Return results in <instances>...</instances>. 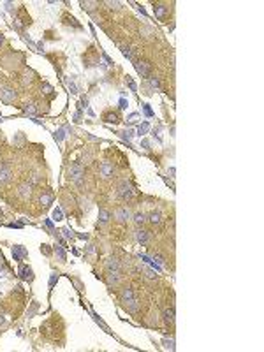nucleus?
I'll return each instance as SVG.
<instances>
[{
    "instance_id": "nucleus-1",
    "label": "nucleus",
    "mask_w": 264,
    "mask_h": 352,
    "mask_svg": "<svg viewBox=\"0 0 264 352\" xmlns=\"http://www.w3.org/2000/svg\"><path fill=\"white\" fill-rule=\"evenodd\" d=\"M122 303H125L127 306H130V310H137V299H136V296H134V291L130 287H127V289H123L122 291Z\"/></svg>"
},
{
    "instance_id": "nucleus-2",
    "label": "nucleus",
    "mask_w": 264,
    "mask_h": 352,
    "mask_svg": "<svg viewBox=\"0 0 264 352\" xmlns=\"http://www.w3.org/2000/svg\"><path fill=\"white\" fill-rule=\"evenodd\" d=\"M69 176L70 180H74L76 185H81V180H83V176H85V169H83V166L81 164H72L69 167Z\"/></svg>"
},
{
    "instance_id": "nucleus-3",
    "label": "nucleus",
    "mask_w": 264,
    "mask_h": 352,
    "mask_svg": "<svg viewBox=\"0 0 264 352\" xmlns=\"http://www.w3.org/2000/svg\"><path fill=\"white\" fill-rule=\"evenodd\" d=\"M132 195H134L132 185H130L129 181H122L120 187H118V197L122 201H129V199H132Z\"/></svg>"
},
{
    "instance_id": "nucleus-4",
    "label": "nucleus",
    "mask_w": 264,
    "mask_h": 352,
    "mask_svg": "<svg viewBox=\"0 0 264 352\" xmlns=\"http://www.w3.org/2000/svg\"><path fill=\"white\" fill-rule=\"evenodd\" d=\"M134 67L136 70H137V74H139L141 78H148L151 72V65L148 64V62H141V60H137V62H134Z\"/></svg>"
},
{
    "instance_id": "nucleus-5",
    "label": "nucleus",
    "mask_w": 264,
    "mask_h": 352,
    "mask_svg": "<svg viewBox=\"0 0 264 352\" xmlns=\"http://www.w3.org/2000/svg\"><path fill=\"white\" fill-rule=\"evenodd\" d=\"M12 257H14V261H23L28 257V250L25 248V247H21V245H14L12 247Z\"/></svg>"
},
{
    "instance_id": "nucleus-6",
    "label": "nucleus",
    "mask_w": 264,
    "mask_h": 352,
    "mask_svg": "<svg viewBox=\"0 0 264 352\" xmlns=\"http://www.w3.org/2000/svg\"><path fill=\"white\" fill-rule=\"evenodd\" d=\"M18 275H20V278H21V280L32 282V278H34V271H32V268H30V266L21 264V266H20V270H18Z\"/></svg>"
},
{
    "instance_id": "nucleus-7",
    "label": "nucleus",
    "mask_w": 264,
    "mask_h": 352,
    "mask_svg": "<svg viewBox=\"0 0 264 352\" xmlns=\"http://www.w3.org/2000/svg\"><path fill=\"white\" fill-rule=\"evenodd\" d=\"M0 99L6 104H9L16 99V92H14L12 88H2V90H0Z\"/></svg>"
},
{
    "instance_id": "nucleus-8",
    "label": "nucleus",
    "mask_w": 264,
    "mask_h": 352,
    "mask_svg": "<svg viewBox=\"0 0 264 352\" xmlns=\"http://www.w3.org/2000/svg\"><path fill=\"white\" fill-rule=\"evenodd\" d=\"M122 280V271L120 270H108V283L109 285H116Z\"/></svg>"
},
{
    "instance_id": "nucleus-9",
    "label": "nucleus",
    "mask_w": 264,
    "mask_h": 352,
    "mask_svg": "<svg viewBox=\"0 0 264 352\" xmlns=\"http://www.w3.org/2000/svg\"><path fill=\"white\" fill-rule=\"evenodd\" d=\"M11 180V169L7 164H0V183H7Z\"/></svg>"
},
{
    "instance_id": "nucleus-10",
    "label": "nucleus",
    "mask_w": 264,
    "mask_h": 352,
    "mask_svg": "<svg viewBox=\"0 0 264 352\" xmlns=\"http://www.w3.org/2000/svg\"><path fill=\"white\" fill-rule=\"evenodd\" d=\"M113 173H114V169H113V166H111L109 162L101 164V176H102V178H111Z\"/></svg>"
},
{
    "instance_id": "nucleus-11",
    "label": "nucleus",
    "mask_w": 264,
    "mask_h": 352,
    "mask_svg": "<svg viewBox=\"0 0 264 352\" xmlns=\"http://www.w3.org/2000/svg\"><path fill=\"white\" fill-rule=\"evenodd\" d=\"M18 194L21 195V197H28V195L32 194V183H28V181L21 183L18 187Z\"/></svg>"
},
{
    "instance_id": "nucleus-12",
    "label": "nucleus",
    "mask_w": 264,
    "mask_h": 352,
    "mask_svg": "<svg viewBox=\"0 0 264 352\" xmlns=\"http://www.w3.org/2000/svg\"><path fill=\"white\" fill-rule=\"evenodd\" d=\"M129 210L127 208H118V210L114 211V218L118 220V222H127V218H129Z\"/></svg>"
},
{
    "instance_id": "nucleus-13",
    "label": "nucleus",
    "mask_w": 264,
    "mask_h": 352,
    "mask_svg": "<svg viewBox=\"0 0 264 352\" xmlns=\"http://www.w3.org/2000/svg\"><path fill=\"white\" fill-rule=\"evenodd\" d=\"M136 239H137L141 245H146L148 239H150V234H148V231H145V229H137V231H136Z\"/></svg>"
},
{
    "instance_id": "nucleus-14",
    "label": "nucleus",
    "mask_w": 264,
    "mask_h": 352,
    "mask_svg": "<svg viewBox=\"0 0 264 352\" xmlns=\"http://www.w3.org/2000/svg\"><path fill=\"white\" fill-rule=\"evenodd\" d=\"M153 12H155V18H159V20H166L167 16V7L162 6V4H157L155 7H153Z\"/></svg>"
},
{
    "instance_id": "nucleus-15",
    "label": "nucleus",
    "mask_w": 264,
    "mask_h": 352,
    "mask_svg": "<svg viewBox=\"0 0 264 352\" xmlns=\"http://www.w3.org/2000/svg\"><path fill=\"white\" fill-rule=\"evenodd\" d=\"M148 220H150L153 225H159V224H162V213H160L159 210H157V211L153 210L150 215H148Z\"/></svg>"
},
{
    "instance_id": "nucleus-16",
    "label": "nucleus",
    "mask_w": 264,
    "mask_h": 352,
    "mask_svg": "<svg viewBox=\"0 0 264 352\" xmlns=\"http://www.w3.org/2000/svg\"><path fill=\"white\" fill-rule=\"evenodd\" d=\"M109 218H111V213H109L108 210L101 208V210H99V222H101V224H108Z\"/></svg>"
},
{
    "instance_id": "nucleus-17",
    "label": "nucleus",
    "mask_w": 264,
    "mask_h": 352,
    "mask_svg": "<svg viewBox=\"0 0 264 352\" xmlns=\"http://www.w3.org/2000/svg\"><path fill=\"white\" fill-rule=\"evenodd\" d=\"M164 320H166L167 324H172L174 322V308H166L164 310Z\"/></svg>"
},
{
    "instance_id": "nucleus-18",
    "label": "nucleus",
    "mask_w": 264,
    "mask_h": 352,
    "mask_svg": "<svg viewBox=\"0 0 264 352\" xmlns=\"http://www.w3.org/2000/svg\"><path fill=\"white\" fill-rule=\"evenodd\" d=\"M51 201H53V195L49 194V192H44V194H41V197H39V203H41L43 206L51 204Z\"/></svg>"
},
{
    "instance_id": "nucleus-19",
    "label": "nucleus",
    "mask_w": 264,
    "mask_h": 352,
    "mask_svg": "<svg viewBox=\"0 0 264 352\" xmlns=\"http://www.w3.org/2000/svg\"><path fill=\"white\" fill-rule=\"evenodd\" d=\"M55 254H56V257L60 259V262H65V259H67V255H65V250L60 247V245H55Z\"/></svg>"
},
{
    "instance_id": "nucleus-20",
    "label": "nucleus",
    "mask_w": 264,
    "mask_h": 352,
    "mask_svg": "<svg viewBox=\"0 0 264 352\" xmlns=\"http://www.w3.org/2000/svg\"><path fill=\"white\" fill-rule=\"evenodd\" d=\"M23 113H25V114H30V116H35V114H37V108H35V104H25Z\"/></svg>"
},
{
    "instance_id": "nucleus-21",
    "label": "nucleus",
    "mask_w": 264,
    "mask_h": 352,
    "mask_svg": "<svg viewBox=\"0 0 264 352\" xmlns=\"http://www.w3.org/2000/svg\"><path fill=\"white\" fill-rule=\"evenodd\" d=\"M51 220H55V222H60V220H64V211H62V208H55L53 210V215H51Z\"/></svg>"
},
{
    "instance_id": "nucleus-22",
    "label": "nucleus",
    "mask_w": 264,
    "mask_h": 352,
    "mask_svg": "<svg viewBox=\"0 0 264 352\" xmlns=\"http://www.w3.org/2000/svg\"><path fill=\"white\" fill-rule=\"evenodd\" d=\"M106 268L108 270H120V262L116 259H108L106 261Z\"/></svg>"
},
{
    "instance_id": "nucleus-23",
    "label": "nucleus",
    "mask_w": 264,
    "mask_h": 352,
    "mask_svg": "<svg viewBox=\"0 0 264 352\" xmlns=\"http://www.w3.org/2000/svg\"><path fill=\"white\" fill-rule=\"evenodd\" d=\"M148 130H150V123H148V122H145V123H141L139 127H137V136L141 137V136H145Z\"/></svg>"
},
{
    "instance_id": "nucleus-24",
    "label": "nucleus",
    "mask_w": 264,
    "mask_h": 352,
    "mask_svg": "<svg viewBox=\"0 0 264 352\" xmlns=\"http://www.w3.org/2000/svg\"><path fill=\"white\" fill-rule=\"evenodd\" d=\"M104 122H108V123H116V122H118V116H116V113H106L104 114Z\"/></svg>"
},
{
    "instance_id": "nucleus-25",
    "label": "nucleus",
    "mask_w": 264,
    "mask_h": 352,
    "mask_svg": "<svg viewBox=\"0 0 264 352\" xmlns=\"http://www.w3.org/2000/svg\"><path fill=\"white\" fill-rule=\"evenodd\" d=\"M125 83H127V87L130 88V92H137V85H136V81L130 76H125Z\"/></svg>"
},
{
    "instance_id": "nucleus-26",
    "label": "nucleus",
    "mask_w": 264,
    "mask_h": 352,
    "mask_svg": "<svg viewBox=\"0 0 264 352\" xmlns=\"http://www.w3.org/2000/svg\"><path fill=\"white\" fill-rule=\"evenodd\" d=\"M53 137H55V141H56V143H60V141H64V137H65V130H64V129H58V130H55Z\"/></svg>"
},
{
    "instance_id": "nucleus-27",
    "label": "nucleus",
    "mask_w": 264,
    "mask_h": 352,
    "mask_svg": "<svg viewBox=\"0 0 264 352\" xmlns=\"http://www.w3.org/2000/svg\"><path fill=\"white\" fill-rule=\"evenodd\" d=\"M134 222L136 224H145L146 222V215L145 213H141V211H137V213L134 215Z\"/></svg>"
},
{
    "instance_id": "nucleus-28",
    "label": "nucleus",
    "mask_w": 264,
    "mask_h": 352,
    "mask_svg": "<svg viewBox=\"0 0 264 352\" xmlns=\"http://www.w3.org/2000/svg\"><path fill=\"white\" fill-rule=\"evenodd\" d=\"M34 72L32 70H25V74H23V85H27V83H32V79H34Z\"/></svg>"
},
{
    "instance_id": "nucleus-29",
    "label": "nucleus",
    "mask_w": 264,
    "mask_h": 352,
    "mask_svg": "<svg viewBox=\"0 0 264 352\" xmlns=\"http://www.w3.org/2000/svg\"><path fill=\"white\" fill-rule=\"evenodd\" d=\"M120 51H122V55H123V56H127L129 60H132V51H130L129 46H120Z\"/></svg>"
},
{
    "instance_id": "nucleus-30",
    "label": "nucleus",
    "mask_w": 264,
    "mask_h": 352,
    "mask_svg": "<svg viewBox=\"0 0 264 352\" xmlns=\"http://www.w3.org/2000/svg\"><path fill=\"white\" fill-rule=\"evenodd\" d=\"M143 111H145V114H146V116H148V118H151V116H153V114H155V113H153V109H151L150 108V104H143Z\"/></svg>"
},
{
    "instance_id": "nucleus-31",
    "label": "nucleus",
    "mask_w": 264,
    "mask_h": 352,
    "mask_svg": "<svg viewBox=\"0 0 264 352\" xmlns=\"http://www.w3.org/2000/svg\"><path fill=\"white\" fill-rule=\"evenodd\" d=\"M56 280H58V273H51V276H49V291L55 287V283H56Z\"/></svg>"
},
{
    "instance_id": "nucleus-32",
    "label": "nucleus",
    "mask_w": 264,
    "mask_h": 352,
    "mask_svg": "<svg viewBox=\"0 0 264 352\" xmlns=\"http://www.w3.org/2000/svg\"><path fill=\"white\" fill-rule=\"evenodd\" d=\"M93 6H95V2H81V7H83V9H86L88 12L93 11Z\"/></svg>"
},
{
    "instance_id": "nucleus-33",
    "label": "nucleus",
    "mask_w": 264,
    "mask_h": 352,
    "mask_svg": "<svg viewBox=\"0 0 264 352\" xmlns=\"http://www.w3.org/2000/svg\"><path fill=\"white\" fill-rule=\"evenodd\" d=\"M116 134H120V136H122V137H123V139L130 141V137L134 136V132H132V130H123V132H116Z\"/></svg>"
},
{
    "instance_id": "nucleus-34",
    "label": "nucleus",
    "mask_w": 264,
    "mask_h": 352,
    "mask_svg": "<svg viewBox=\"0 0 264 352\" xmlns=\"http://www.w3.org/2000/svg\"><path fill=\"white\" fill-rule=\"evenodd\" d=\"M164 347H166V349H169V350H174V340H172V338L164 340Z\"/></svg>"
},
{
    "instance_id": "nucleus-35",
    "label": "nucleus",
    "mask_w": 264,
    "mask_h": 352,
    "mask_svg": "<svg viewBox=\"0 0 264 352\" xmlns=\"http://www.w3.org/2000/svg\"><path fill=\"white\" fill-rule=\"evenodd\" d=\"M62 233H64V236L67 239H72V238H74V234H72V231H70L69 227H64V229H62Z\"/></svg>"
},
{
    "instance_id": "nucleus-36",
    "label": "nucleus",
    "mask_w": 264,
    "mask_h": 352,
    "mask_svg": "<svg viewBox=\"0 0 264 352\" xmlns=\"http://www.w3.org/2000/svg\"><path fill=\"white\" fill-rule=\"evenodd\" d=\"M41 90H44V93H46V95H49V93L53 92V88H51V85H48V83H44L43 87H41Z\"/></svg>"
},
{
    "instance_id": "nucleus-37",
    "label": "nucleus",
    "mask_w": 264,
    "mask_h": 352,
    "mask_svg": "<svg viewBox=\"0 0 264 352\" xmlns=\"http://www.w3.org/2000/svg\"><path fill=\"white\" fill-rule=\"evenodd\" d=\"M150 83L153 88H160V81H159V78H150Z\"/></svg>"
},
{
    "instance_id": "nucleus-38",
    "label": "nucleus",
    "mask_w": 264,
    "mask_h": 352,
    "mask_svg": "<svg viewBox=\"0 0 264 352\" xmlns=\"http://www.w3.org/2000/svg\"><path fill=\"white\" fill-rule=\"evenodd\" d=\"M145 273H146V276H148V278H155V276H157V273L153 270H150V268H145Z\"/></svg>"
},
{
    "instance_id": "nucleus-39",
    "label": "nucleus",
    "mask_w": 264,
    "mask_h": 352,
    "mask_svg": "<svg viewBox=\"0 0 264 352\" xmlns=\"http://www.w3.org/2000/svg\"><path fill=\"white\" fill-rule=\"evenodd\" d=\"M93 319H95V322H99V324H101V326H102V327H104V329H106V331H108V326H106V324H104V322H102V319H101V317H99V315H97V314H93Z\"/></svg>"
},
{
    "instance_id": "nucleus-40",
    "label": "nucleus",
    "mask_w": 264,
    "mask_h": 352,
    "mask_svg": "<svg viewBox=\"0 0 264 352\" xmlns=\"http://www.w3.org/2000/svg\"><path fill=\"white\" fill-rule=\"evenodd\" d=\"M106 6H109L111 9H120V2H106Z\"/></svg>"
},
{
    "instance_id": "nucleus-41",
    "label": "nucleus",
    "mask_w": 264,
    "mask_h": 352,
    "mask_svg": "<svg viewBox=\"0 0 264 352\" xmlns=\"http://www.w3.org/2000/svg\"><path fill=\"white\" fill-rule=\"evenodd\" d=\"M44 224H46V227H48L49 231H53V229H55V225H53V220H49V218H46V220H44Z\"/></svg>"
},
{
    "instance_id": "nucleus-42",
    "label": "nucleus",
    "mask_w": 264,
    "mask_h": 352,
    "mask_svg": "<svg viewBox=\"0 0 264 352\" xmlns=\"http://www.w3.org/2000/svg\"><path fill=\"white\" fill-rule=\"evenodd\" d=\"M118 104H120V109H127V106H129V102H127L123 97L120 99V102H118Z\"/></svg>"
},
{
    "instance_id": "nucleus-43",
    "label": "nucleus",
    "mask_w": 264,
    "mask_h": 352,
    "mask_svg": "<svg viewBox=\"0 0 264 352\" xmlns=\"http://www.w3.org/2000/svg\"><path fill=\"white\" fill-rule=\"evenodd\" d=\"M137 118H139V113H130V114H129V118H127V120H129V122H136Z\"/></svg>"
},
{
    "instance_id": "nucleus-44",
    "label": "nucleus",
    "mask_w": 264,
    "mask_h": 352,
    "mask_svg": "<svg viewBox=\"0 0 264 352\" xmlns=\"http://www.w3.org/2000/svg\"><path fill=\"white\" fill-rule=\"evenodd\" d=\"M102 58H104V60H106V64H108V65H113V64H114V62H113V60H111V58H109V56H108V55H106V53H104V51H102Z\"/></svg>"
},
{
    "instance_id": "nucleus-45",
    "label": "nucleus",
    "mask_w": 264,
    "mask_h": 352,
    "mask_svg": "<svg viewBox=\"0 0 264 352\" xmlns=\"http://www.w3.org/2000/svg\"><path fill=\"white\" fill-rule=\"evenodd\" d=\"M141 146L145 148V150H150V141H148V139H143V141H141Z\"/></svg>"
},
{
    "instance_id": "nucleus-46",
    "label": "nucleus",
    "mask_w": 264,
    "mask_h": 352,
    "mask_svg": "<svg viewBox=\"0 0 264 352\" xmlns=\"http://www.w3.org/2000/svg\"><path fill=\"white\" fill-rule=\"evenodd\" d=\"M69 88L72 90V93H78V88H76V85H74V83H69Z\"/></svg>"
},
{
    "instance_id": "nucleus-47",
    "label": "nucleus",
    "mask_w": 264,
    "mask_h": 352,
    "mask_svg": "<svg viewBox=\"0 0 264 352\" xmlns=\"http://www.w3.org/2000/svg\"><path fill=\"white\" fill-rule=\"evenodd\" d=\"M41 250H43V252H44L46 255H49V248H48V245H43V247H41Z\"/></svg>"
},
{
    "instance_id": "nucleus-48",
    "label": "nucleus",
    "mask_w": 264,
    "mask_h": 352,
    "mask_svg": "<svg viewBox=\"0 0 264 352\" xmlns=\"http://www.w3.org/2000/svg\"><path fill=\"white\" fill-rule=\"evenodd\" d=\"M137 11H139L141 14H143V16H146V11H145V7H141V6H139V7H137Z\"/></svg>"
},
{
    "instance_id": "nucleus-49",
    "label": "nucleus",
    "mask_w": 264,
    "mask_h": 352,
    "mask_svg": "<svg viewBox=\"0 0 264 352\" xmlns=\"http://www.w3.org/2000/svg\"><path fill=\"white\" fill-rule=\"evenodd\" d=\"M2 44H4V35L0 33V46H2Z\"/></svg>"
},
{
    "instance_id": "nucleus-50",
    "label": "nucleus",
    "mask_w": 264,
    "mask_h": 352,
    "mask_svg": "<svg viewBox=\"0 0 264 352\" xmlns=\"http://www.w3.org/2000/svg\"><path fill=\"white\" fill-rule=\"evenodd\" d=\"M4 322H6V320H4V317H0V326L4 324Z\"/></svg>"
}]
</instances>
